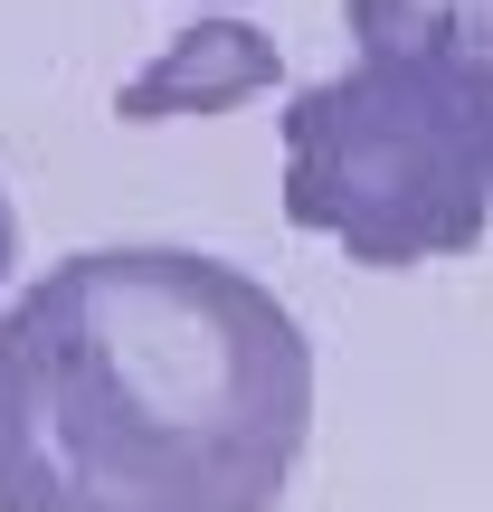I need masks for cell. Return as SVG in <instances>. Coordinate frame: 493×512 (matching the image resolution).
Here are the masks:
<instances>
[{
	"instance_id": "1",
	"label": "cell",
	"mask_w": 493,
	"mask_h": 512,
	"mask_svg": "<svg viewBox=\"0 0 493 512\" xmlns=\"http://www.w3.org/2000/svg\"><path fill=\"white\" fill-rule=\"evenodd\" d=\"M313 342L200 247H76L0 313V512H275Z\"/></svg>"
},
{
	"instance_id": "2",
	"label": "cell",
	"mask_w": 493,
	"mask_h": 512,
	"mask_svg": "<svg viewBox=\"0 0 493 512\" xmlns=\"http://www.w3.org/2000/svg\"><path fill=\"white\" fill-rule=\"evenodd\" d=\"M493 219V76L389 38L285 105V228L351 266L475 256Z\"/></svg>"
},
{
	"instance_id": "3",
	"label": "cell",
	"mask_w": 493,
	"mask_h": 512,
	"mask_svg": "<svg viewBox=\"0 0 493 512\" xmlns=\"http://www.w3.org/2000/svg\"><path fill=\"white\" fill-rule=\"evenodd\" d=\"M275 38L247 29V19H190L181 38H162V57H152L143 76H124L114 86V114L124 124H171V114H228L247 105V95L275 86Z\"/></svg>"
},
{
	"instance_id": "4",
	"label": "cell",
	"mask_w": 493,
	"mask_h": 512,
	"mask_svg": "<svg viewBox=\"0 0 493 512\" xmlns=\"http://www.w3.org/2000/svg\"><path fill=\"white\" fill-rule=\"evenodd\" d=\"M342 29L361 48L427 38V48H456L475 76H493V0H342Z\"/></svg>"
},
{
	"instance_id": "5",
	"label": "cell",
	"mask_w": 493,
	"mask_h": 512,
	"mask_svg": "<svg viewBox=\"0 0 493 512\" xmlns=\"http://www.w3.org/2000/svg\"><path fill=\"white\" fill-rule=\"evenodd\" d=\"M10 256H19V219H10V190H0V275H10Z\"/></svg>"
}]
</instances>
